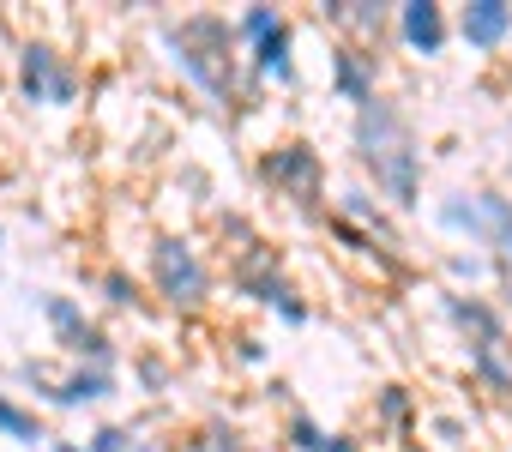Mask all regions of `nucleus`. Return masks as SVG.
Instances as JSON below:
<instances>
[{
    "mask_svg": "<svg viewBox=\"0 0 512 452\" xmlns=\"http://www.w3.org/2000/svg\"><path fill=\"white\" fill-rule=\"evenodd\" d=\"M470 374L488 386V392H512V362L500 344H470Z\"/></svg>",
    "mask_w": 512,
    "mask_h": 452,
    "instance_id": "a211bd4d",
    "label": "nucleus"
},
{
    "mask_svg": "<svg viewBox=\"0 0 512 452\" xmlns=\"http://www.w3.org/2000/svg\"><path fill=\"white\" fill-rule=\"evenodd\" d=\"M133 374H139L151 392H163V380H169V368H163V362H151V356H145V362H133Z\"/></svg>",
    "mask_w": 512,
    "mask_h": 452,
    "instance_id": "a878e982",
    "label": "nucleus"
},
{
    "mask_svg": "<svg viewBox=\"0 0 512 452\" xmlns=\"http://www.w3.org/2000/svg\"><path fill=\"white\" fill-rule=\"evenodd\" d=\"M332 91L350 103V109H368L380 97V55L362 49V43H338L332 49Z\"/></svg>",
    "mask_w": 512,
    "mask_h": 452,
    "instance_id": "6e6552de",
    "label": "nucleus"
},
{
    "mask_svg": "<svg viewBox=\"0 0 512 452\" xmlns=\"http://www.w3.org/2000/svg\"><path fill=\"white\" fill-rule=\"evenodd\" d=\"M0 248H7V230H0Z\"/></svg>",
    "mask_w": 512,
    "mask_h": 452,
    "instance_id": "c85d7f7f",
    "label": "nucleus"
},
{
    "mask_svg": "<svg viewBox=\"0 0 512 452\" xmlns=\"http://www.w3.org/2000/svg\"><path fill=\"white\" fill-rule=\"evenodd\" d=\"M446 320L458 332H470V344H506V314L488 302V296H470V290H446L440 296Z\"/></svg>",
    "mask_w": 512,
    "mask_h": 452,
    "instance_id": "9d476101",
    "label": "nucleus"
},
{
    "mask_svg": "<svg viewBox=\"0 0 512 452\" xmlns=\"http://www.w3.org/2000/svg\"><path fill=\"white\" fill-rule=\"evenodd\" d=\"M247 67H253V79H260V85H296V25L284 19L266 43H253L247 49Z\"/></svg>",
    "mask_w": 512,
    "mask_h": 452,
    "instance_id": "9b49d317",
    "label": "nucleus"
},
{
    "mask_svg": "<svg viewBox=\"0 0 512 452\" xmlns=\"http://www.w3.org/2000/svg\"><path fill=\"white\" fill-rule=\"evenodd\" d=\"M260 175H266L284 199H296V205H314V199L326 193V157H320L308 139H278V145L260 157Z\"/></svg>",
    "mask_w": 512,
    "mask_h": 452,
    "instance_id": "20e7f679",
    "label": "nucleus"
},
{
    "mask_svg": "<svg viewBox=\"0 0 512 452\" xmlns=\"http://www.w3.org/2000/svg\"><path fill=\"white\" fill-rule=\"evenodd\" d=\"M326 452H362V446H356L350 434H332V446H326Z\"/></svg>",
    "mask_w": 512,
    "mask_h": 452,
    "instance_id": "bb28decb",
    "label": "nucleus"
},
{
    "mask_svg": "<svg viewBox=\"0 0 512 452\" xmlns=\"http://www.w3.org/2000/svg\"><path fill=\"white\" fill-rule=\"evenodd\" d=\"M43 320H49V332H55V344H61L67 356L97 332V320H91L85 302H73V296H43Z\"/></svg>",
    "mask_w": 512,
    "mask_h": 452,
    "instance_id": "4468645a",
    "label": "nucleus"
},
{
    "mask_svg": "<svg viewBox=\"0 0 512 452\" xmlns=\"http://www.w3.org/2000/svg\"><path fill=\"white\" fill-rule=\"evenodd\" d=\"M241 296H253L266 314H278L284 326H308L314 320V308L302 302V290L284 278V272H272V278H253V284H241Z\"/></svg>",
    "mask_w": 512,
    "mask_h": 452,
    "instance_id": "f8f14e48",
    "label": "nucleus"
},
{
    "mask_svg": "<svg viewBox=\"0 0 512 452\" xmlns=\"http://www.w3.org/2000/svg\"><path fill=\"white\" fill-rule=\"evenodd\" d=\"M199 452H247V446H241V434H235L229 422H205V434H199Z\"/></svg>",
    "mask_w": 512,
    "mask_h": 452,
    "instance_id": "b1692460",
    "label": "nucleus"
},
{
    "mask_svg": "<svg viewBox=\"0 0 512 452\" xmlns=\"http://www.w3.org/2000/svg\"><path fill=\"white\" fill-rule=\"evenodd\" d=\"M235 362H241V368H266V344L241 332V338H235Z\"/></svg>",
    "mask_w": 512,
    "mask_h": 452,
    "instance_id": "393cba45",
    "label": "nucleus"
},
{
    "mask_svg": "<svg viewBox=\"0 0 512 452\" xmlns=\"http://www.w3.org/2000/svg\"><path fill=\"white\" fill-rule=\"evenodd\" d=\"M13 73H19V97H25V103H49V109L79 103V67H73L55 43H43V37L19 43Z\"/></svg>",
    "mask_w": 512,
    "mask_h": 452,
    "instance_id": "7ed1b4c3",
    "label": "nucleus"
},
{
    "mask_svg": "<svg viewBox=\"0 0 512 452\" xmlns=\"http://www.w3.org/2000/svg\"><path fill=\"white\" fill-rule=\"evenodd\" d=\"M368 175H374V193H380L386 205H398V211H416V205H422V151H416V145H404V151H392V157H374Z\"/></svg>",
    "mask_w": 512,
    "mask_h": 452,
    "instance_id": "1a4fd4ad",
    "label": "nucleus"
},
{
    "mask_svg": "<svg viewBox=\"0 0 512 452\" xmlns=\"http://www.w3.org/2000/svg\"><path fill=\"white\" fill-rule=\"evenodd\" d=\"M398 43L422 61H434L446 43H452V13L440 7V0H404L398 7Z\"/></svg>",
    "mask_w": 512,
    "mask_h": 452,
    "instance_id": "0eeeda50",
    "label": "nucleus"
},
{
    "mask_svg": "<svg viewBox=\"0 0 512 452\" xmlns=\"http://www.w3.org/2000/svg\"><path fill=\"white\" fill-rule=\"evenodd\" d=\"M374 416H380V422H392V428H398V422H410V392H404V386H380Z\"/></svg>",
    "mask_w": 512,
    "mask_h": 452,
    "instance_id": "5701e85b",
    "label": "nucleus"
},
{
    "mask_svg": "<svg viewBox=\"0 0 512 452\" xmlns=\"http://www.w3.org/2000/svg\"><path fill=\"white\" fill-rule=\"evenodd\" d=\"M0 434H7L13 446H43L49 434H43V416L31 410V404H19L13 392H0Z\"/></svg>",
    "mask_w": 512,
    "mask_h": 452,
    "instance_id": "dca6fc26",
    "label": "nucleus"
},
{
    "mask_svg": "<svg viewBox=\"0 0 512 452\" xmlns=\"http://www.w3.org/2000/svg\"><path fill=\"white\" fill-rule=\"evenodd\" d=\"M85 446H91V452H163L151 434H139V428H127V422H97Z\"/></svg>",
    "mask_w": 512,
    "mask_h": 452,
    "instance_id": "f3484780",
    "label": "nucleus"
},
{
    "mask_svg": "<svg viewBox=\"0 0 512 452\" xmlns=\"http://www.w3.org/2000/svg\"><path fill=\"white\" fill-rule=\"evenodd\" d=\"M290 446H296V452H326V446H332V434H326L308 410H296V416H290Z\"/></svg>",
    "mask_w": 512,
    "mask_h": 452,
    "instance_id": "4be33fe9",
    "label": "nucleus"
},
{
    "mask_svg": "<svg viewBox=\"0 0 512 452\" xmlns=\"http://www.w3.org/2000/svg\"><path fill=\"white\" fill-rule=\"evenodd\" d=\"M103 398H115V374H103V368H67L61 380H55V398H49V410H85V404H103Z\"/></svg>",
    "mask_w": 512,
    "mask_h": 452,
    "instance_id": "ddd939ff",
    "label": "nucleus"
},
{
    "mask_svg": "<svg viewBox=\"0 0 512 452\" xmlns=\"http://www.w3.org/2000/svg\"><path fill=\"white\" fill-rule=\"evenodd\" d=\"M49 452H91V446H79V440H49Z\"/></svg>",
    "mask_w": 512,
    "mask_h": 452,
    "instance_id": "cd10ccee",
    "label": "nucleus"
},
{
    "mask_svg": "<svg viewBox=\"0 0 512 452\" xmlns=\"http://www.w3.org/2000/svg\"><path fill=\"white\" fill-rule=\"evenodd\" d=\"M338 217H344V223L356 217V223H362L368 236H380L386 248H398V230H392V217H386V205H380V199H374L368 187H350V193L338 199Z\"/></svg>",
    "mask_w": 512,
    "mask_h": 452,
    "instance_id": "2eb2a0df",
    "label": "nucleus"
},
{
    "mask_svg": "<svg viewBox=\"0 0 512 452\" xmlns=\"http://www.w3.org/2000/svg\"><path fill=\"white\" fill-rule=\"evenodd\" d=\"M446 272H452V284H470V290H476V284H488V278L500 272V260H494V254H452Z\"/></svg>",
    "mask_w": 512,
    "mask_h": 452,
    "instance_id": "aec40b11",
    "label": "nucleus"
},
{
    "mask_svg": "<svg viewBox=\"0 0 512 452\" xmlns=\"http://www.w3.org/2000/svg\"><path fill=\"white\" fill-rule=\"evenodd\" d=\"M404 145H416V133H410V115H404L392 97H374L368 109H356V157H362V163L392 157V151H404Z\"/></svg>",
    "mask_w": 512,
    "mask_h": 452,
    "instance_id": "39448f33",
    "label": "nucleus"
},
{
    "mask_svg": "<svg viewBox=\"0 0 512 452\" xmlns=\"http://www.w3.org/2000/svg\"><path fill=\"white\" fill-rule=\"evenodd\" d=\"M452 37H458L470 55H494V49H506V37H512V7H506V0H464L458 19H452Z\"/></svg>",
    "mask_w": 512,
    "mask_h": 452,
    "instance_id": "423d86ee",
    "label": "nucleus"
},
{
    "mask_svg": "<svg viewBox=\"0 0 512 452\" xmlns=\"http://www.w3.org/2000/svg\"><path fill=\"white\" fill-rule=\"evenodd\" d=\"M145 266H151V290H157L169 308H181V314L205 308V296H211V266H205V254H199L193 236H157L151 254H145Z\"/></svg>",
    "mask_w": 512,
    "mask_h": 452,
    "instance_id": "f03ea898",
    "label": "nucleus"
},
{
    "mask_svg": "<svg viewBox=\"0 0 512 452\" xmlns=\"http://www.w3.org/2000/svg\"><path fill=\"white\" fill-rule=\"evenodd\" d=\"M434 223L446 236L470 242V248H488L500 266H512V199L494 193V187H452L434 199Z\"/></svg>",
    "mask_w": 512,
    "mask_h": 452,
    "instance_id": "f257e3e1",
    "label": "nucleus"
},
{
    "mask_svg": "<svg viewBox=\"0 0 512 452\" xmlns=\"http://www.w3.org/2000/svg\"><path fill=\"white\" fill-rule=\"evenodd\" d=\"M97 290H103V302H109V308H133V302H139V284H133V272H127V266H109V272L97 278Z\"/></svg>",
    "mask_w": 512,
    "mask_h": 452,
    "instance_id": "412c9836",
    "label": "nucleus"
},
{
    "mask_svg": "<svg viewBox=\"0 0 512 452\" xmlns=\"http://www.w3.org/2000/svg\"><path fill=\"white\" fill-rule=\"evenodd\" d=\"M278 25H284L278 7H241V13H235V43H241V55H247L253 43H266Z\"/></svg>",
    "mask_w": 512,
    "mask_h": 452,
    "instance_id": "6ab92c4d",
    "label": "nucleus"
}]
</instances>
